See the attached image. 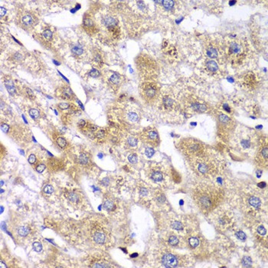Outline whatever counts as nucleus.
Here are the masks:
<instances>
[{"label": "nucleus", "instance_id": "c03bdc74", "mask_svg": "<svg viewBox=\"0 0 268 268\" xmlns=\"http://www.w3.org/2000/svg\"><path fill=\"white\" fill-rule=\"evenodd\" d=\"M172 178H173V180H174L176 182L178 183V182H181L180 176H179V174H178V172H176V171H175V170L172 171Z\"/></svg>", "mask_w": 268, "mask_h": 268}, {"label": "nucleus", "instance_id": "1a4fd4ad", "mask_svg": "<svg viewBox=\"0 0 268 268\" xmlns=\"http://www.w3.org/2000/svg\"><path fill=\"white\" fill-rule=\"evenodd\" d=\"M38 23V18L35 14L30 11H22L17 14L16 25L22 29L29 31L35 27Z\"/></svg>", "mask_w": 268, "mask_h": 268}, {"label": "nucleus", "instance_id": "603ef678", "mask_svg": "<svg viewBox=\"0 0 268 268\" xmlns=\"http://www.w3.org/2000/svg\"><path fill=\"white\" fill-rule=\"evenodd\" d=\"M153 154H154V149H152V148H149H149H146V155L147 157L150 158V157L153 156Z\"/></svg>", "mask_w": 268, "mask_h": 268}, {"label": "nucleus", "instance_id": "423d86ee", "mask_svg": "<svg viewBox=\"0 0 268 268\" xmlns=\"http://www.w3.org/2000/svg\"><path fill=\"white\" fill-rule=\"evenodd\" d=\"M216 122L218 136L220 139L226 142L228 140L235 129V120L227 114L220 111L216 114Z\"/></svg>", "mask_w": 268, "mask_h": 268}, {"label": "nucleus", "instance_id": "2f4dec72", "mask_svg": "<svg viewBox=\"0 0 268 268\" xmlns=\"http://www.w3.org/2000/svg\"><path fill=\"white\" fill-rule=\"evenodd\" d=\"M104 209L107 210L108 211H114L115 209L116 205L115 204H114V202H112L111 200H107L105 201L104 203Z\"/></svg>", "mask_w": 268, "mask_h": 268}, {"label": "nucleus", "instance_id": "a18cd8bd", "mask_svg": "<svg viewBox=\"0 0 268 268\" xmlns=\"http://www.w3.org/2000/svg\"><path fill=\"white\" fill-rule=\"evenodd\" d=\"M257 233L259 234L261 236H264V235H266L267 234V230L266 228L263 226V225H260L257 227Z\"/></svg>", "mask_w": 268, "mask_h": 268}, {"label": "nucleus", "instance_id": "4468645a", "mask_svg": "<svg viewBox=\"0 0 268 268\" xmlns=\"http://www.w3.org/2000/svg\"><path fill=\"white\" fill-rule=\"evenodd\" d=\"M241 85L247 90H253L259 84V77L254 72L249 71L241 78Z\"/></svg>", "mask_w": 268, "mask_h": 268}, {"label": "nucleus", "instance_id": "9d476101", "mask_svg": "<svg viewBox=\"0 0 268 268\" xmlns=\"http://www.w3.org/2000/svg\"><path fill=\"white\" fill-rule=\"evenodd\" d=\"M254 161L257 166L267 168L268 165V144L267 139L260 141L258 149L257 151Z\"/></svg>", "mask_w": 268, "mask_h": 268}, {"label": "nucleus", "instance_id": "f3484780", "mask_svg": "<svg viewBox=\"0 0 268 268\" xmlns=\"http://www.w3.org/2000/svg\"><path fill=\"white\" fill-rule=\"evenodd\" d=\"M162 106L166 111L171 112L177 109V102L169 95H165L162 97Z\"/></svg>", "mask_w": 268, "mask_h": 268}, {"label": "nucleus", "instance_id": "774afa93", "mask_svg": "<svg viewBox=\"0 0 268 268\" xmlns=\"http://www.w3.org/2000/svg\"><path fill=\"white\" fill-rule=\"evenodd\" d=\"M2 211H3V208L2 207V208H1V212H2Z\"/></svg>", "mask_w": 268, "mask_h": 268}, {"label": "nucleus", "instance_id": "69168bd1", "mask_svg": "<svg viewBox=\"0 0 268 268\" xmlns=\"http://www.w3.org/2000/svg\"><path fill=\"white\" fill-rule=\"evenodd\" d=\"M236 1H233V2H232V1H231V2H229V4H230V6H233V5H235V3H236Z\"/></svg>", "mask_w": 268, "mask_h": 268}, {"label": "nucleus", "instance_id": "7c9ffc66", "mask_svg": "<svg viewBox=\"0 0 268 268\" xmlns=\"http://www.w3.org/2000/svg\"><path fill=\"white\" fill-rule=\"evenodd\" d=\"M79 163L83 166L88 165L90 163V158L88 156V155L85 153H82L79 156Z\"/></svg>", "mask_w": 268, "mask_h": 268}, {"label": "nucleus", "instance_id": "79ce46f5", "mask_svg": "<svg viewBox=\"0 0 268 268\" xmlns=\"http://www.w3.org/2000/svg\"><path fill=\"white\" fill-rule=\"evenodd\" d=\"M178 239L176 236H170L169 238H168V244L172 245V246H176V245H178Z\"/></svg>", "mask_w": 268, "mask_h": 268}, {"label": "nucleus", "instance_id": "864d4df0", "mask_svg": "<svg viewBox=\"0 0 268 268\" xmlns=\"http://www.w3.org/2000/svg\"><path fill=\"white\" fill-rule=\"evenodd\" d=\"M28 163H29L30 164L33 165L35 163V162H36V160H37V159H36V156H35V155L31 154V155H30L29 156H28Z\"/></svg>", "mask_w": 268, "mask_h": 268}, {"label": "nucleus", "instance_id": "39448f33", "mask_svg": "<svg viewBox=\"0 0 268 268\" xmlns=\"http://www.w3.org/2000/svg\"><path fill=\"white\" fill-rule=\"evenodd\" d=\"M136 65L139 75L146 78L153 79L158 75L159 67L154 59L148 55L141 54L136 58Z\"/></svg>", "mask_w": 268, "mask_h": 268}, {"label": "nucleus", "instance_id": "6e6552de", "mask_svg": "<svg viewBox=\"0 0 268 268\" xmlns=\"http://www.w3.org/2000/svg\"><path fill=\"white\" fill-rule=\"evenodd\" d=\"M205 55L210 60L220 59L225 57V42L222 43L219 40L215 38H208L205 45Z\"/></svg>", "mask_w": 268, "mask_h": 268}, {"label": "nucleus", "instance_id": "393cba45", "mask_svg": "<svg viewBox=\"0 0 268 268\" xmlns=\"http://www.w3.org/2000/svg\"><path fill=\"white\" fill-rule=\"evenodd\" d=\"M5 85H6V89H7V90H8L10 94L13 95L16 93V87H15V85H14L11 77H5Z\"/></svg>", "mask_w": 268, "mask_h": 268}, {"label": "nucleus", "instance_id": "4c0bfd02", "mask_svg": "<svg viewBox=\"0 0 268 268\" xmlns=\"http://www.w3.org/2000/svg\"><path fill=\"white\" fill-rule=\"evenodd\" d=\"M127 118L129 121L134 123V122H136L137 120H138V119H139V116H138L137 114L134 113V112H129L127 114Z\"/></svg>", "mask_w": 268, "mask_h": 268}, {"label": "nucleus", "instance_id": "bf43d9fd", "mask_svg": "<svg viewBox=\"0 0 268 268\" xmlns=\"http://www.w3.org/2000/svg\"><path fill=\"white\" fill-rule=\"evenodd\" d=\"M26 94H27L28 97L31 99H34L35 98V95H34L33 91L29 89V88H26Z\"/></svg>", "mask_w": 268, "mask_h": 268}, {"label": "nucleus", "instance_id": "338daca9", "mask_svg": "<svg viewBox=\"0 0 268 268\" xmlns=\"http://www.w3.org/2000/svg\"><path fill=\"white\" fill-rule=\"evenodd\" d=\"M54 63H55V64H56V65H60V64H59V63H58L57 61H54Z\"/></svg>", "mask_w": 268, "mask_h": 268}, {"label": "nucleus", "instance_id": "6ab92c4d", "mask_svg": "<svg viewBox=\"0 0 268 268\" xmlns=\"http://www.w3.org/2000/svg\"><path fill=\"white\" fill-rule=\"evenodd\" d=\"M188 108L190 110L199 112V113H203L208 110V107L206 104H202L196 100H190L189 104H188Z\"/></svg>", "mask_w": 268, "mask_h": 268}, {"label": "nucleus", "instance_id": "e2e57ef3", "mask_svg": "<svg viewBox=\"0 0 268 268\" xmlns=\"http://www.w3.org/2000/svg\"><path fill=\"white\" fill-rule=\"evenodd\" d=\"M241 145L244 147H249L250 146V143H249V142L247 140H243L241 142Z\"/></svg>", "mask_w": 268, "mask_h": 268}, {"label": "nucleus", "instance_id": "e433bc0d", "mask_svg": "<svg viewBox=\"0 0 268 268\" xmlns=\"http://www.w3.org/2000/svg\"><path fill=\"white\" fill-rule=\"evenodd\" d=\"M18 235L24 237V236H26L30 232L29 228L28 227H25V226H22V227H20L18 230Z\"/></svg>", "mask_w": 268, "mask_h": 268}, {"label": "nucleus", "instance_id": "c85d7f7f", "mask_svg": "<svg viewBox=\"0 0 268 268\" xmlns=\"http://www.w3.org/2000/svg\"><path fill=\"white\" fill-rule=\"evenodd\" d=\"M247 202H248L249 205L252 208H258L261 205L260 200L259 199V198H257V196L254 195L250 196L248 198V200H247Z\"/></svg>", "mask_w": 268, "mask_h": 268}, {"label": "nucleus", "instance_id": "2eb2a0df", "mask_svg": "<svg viewBox=\"0 0 268 268\" xmlns=\"http://www.w3.org/2000/svg\"><path fill=\"white\" fill-rule=\"evenodd\" d=\"M123 77L118 73L109 72L106 77V81L110 87L114 90H117L123 83Z\"/></svg>", "mask_w": 268, "mask_h": 268}, {"label": "nucleus", "instance_id": "bb28decb", "mask_svg": "<svg viewBox=\"0 0 268 268\" xmlns=\"http://www.w3.org/2000/svg\"><path fill=\"white\" fill-rule=\"evenodd\" d=\"M137 145H138V140L136 137L130 136L126 139V146H127L128 149H135L137 147Z\"/></svg>", "mask_w": 268, "mask_h": 268}, {"label": "nucleus", "instance_id": "f257e3e1", "mask_svg": "<svg viewBox=\"0 0 268 268\" xmlns=\"http://www.w3.org/2000/svg\"><path fill=\"white\" fill-rule=\"evenodd\" d=\"M192 199L204 214H209L218 208L225 198L221 188L210 184H198L192 189Z\"/></svg>", "mask_w": 268, "mask_h": 268}, {"label": "nucleus", "instance_id": "dca6fc26", "mask_svg": "<svg viewBox=\"0 0 268 268\" xmlns=\"http://www.w3.org/2000/svg\"><path fill=\"white\" fill-rule=\"evenodd\" d=\"M83 27L84 30L90 35H94L98 32V28L92 18L84 16L83 20Z\"/></svg>", "mask_w": 268, "mask_h": 268}, {"label": "nucleus", "instance_id": "b1692460", "mask_svg": "<svg viewBox=\"0 0 268 268\" xmlns=\"http://www.w3.org/2000/svg\"><path fill=\"white\" fill-rule=\"evenodd\" d=\"M48 163L49 166H50V168L53 171H58L63 168V164L61 163V161L58 160L56 159H51Z\"/></svg>", "mask_w": 268, "mask_h": 268}, {"label": "nucleus", "instance_id": "f8f14e48", "mask_svg": "<svg viewBox=\"0 0 268 268\" xmlns=\"http://www.w3.org/2000/svg\"><path fill=\"white\" fill-rule=\"evenodd\" d=\"M141 139L145 143L152 146L156 147L159 144V136L158 132L154 127L146 128L141 134Z\"/></svg>", "mask_w": 268, "mask_h": 268}, {"label": "nucleus", "instance_id": "a211bd4d", "mask_svg": "<svg viewBox=\"0 0 268 268\" xmlns=\"http://www.w3.org/2000/svg\"><path fill=\"white\" fill-rule=\"evenodd\" d=\"M162 264L166 267H176L178 265V260L175 255L166 254L162 257Z\"/></svg>", "mask_w": 268, "mask_h": 268}, {"label": "nucleus", "instance_id": "37998d69", "mask_svg": "<svg viewBox=\"0 0 268 268\" xmlns=\"http://www.w3.org/2000/svg\"><path fill=\"white\" fill-rule=\"evenodd\" d=\"M89 75H90V77H94V78H97V77H98L100 76V73L97 69L93 68L91 69V70L90 71V74H89Z\"/></svg>", "mask_w": 268, "mask_h": 268}, {"label": "nucleus", "instance_id": "20e7f679", "mask_svg": "<svg viewBox=\"0 0 268 268\" xmlns=\"http://www.w3.org/2000/svg\"><path fill=\"white\" fill-rule=\"evenodd\" d=\"M181 153L189 159L202 156L208 153L207 148L201 141L194 138H184L178 144Z\"/></svg>", "mask_w": 268, "mask_h": 268}, {"label": "nucleus", "instance_id": "412c9836", "mask_svg": "<svg viewBox=\"0 0 268 268\" xmlns=\"http://www.w3.org/2000/svg\"><path fill=\"white\" fill-rule=\"evenodd\" d=\"M93 238H94V241L98 245H104L107 241V235H106L105 232H104V231L97 230L94 233Z\"/></svg>", "mask_w": 268, "mask_h": 268}, {"label": "nucleus", "instance_id": "5fc2aeb1", "mask_svg": "<svg viewBox=\"0 0 268 268\" xmlns=\"http://www.w3.org/2000/svg\"><path fill=\"white\" fill-rule=\"evenodd\" d=\"M236 235H237V237H238L240 240H242V241L245 240V238H246V235H245V234L241 231H237V233H236Z\"/></svg>", "mask_w": 268, "mask_h": 268}, {"label": "nucleus", "instance_id": "09e8293b", "mask_svg": "<svg viewBox=\"0 0 268 268\" xmlns=\"http://www.w3.org/2000/svg\"><path fill=\"white\" fill-rule=\"evenodd\" d=\"M242 262L245 267H250L251 264V259L249 257H245L243 258Z\"/></svg>", "mask_w": 268, "mask_h": 268}, {"label": "nucleus", "instance_id": "0eeeda50", "mask_svg": "<svg viewBox=\"0 0 268 268\" xmlns=\"http://www.w3.org/2000/svg\"><path fill=\"white\" fill-rule=\"evenodd\" d=\"M139 94L143 99L149 104H153L159 100L160 88L157 83L148 80L142 83L139 87Z\"/></svg>", "mask_w": 268, "mask_h": 268}, {"label": "nucleus", "instance_id": "ea45409f", "mask_svg": "<svg viewBox=\"0 0 268 268\" xmlns=\"http://www.w3.org/2000/svg\"><path fill=\"white\" fill-rule=\"evenodd\" d=\"M56 142H57L58 145L61 148H65L67 146V141L63 137H58Z\"/></svg>", "mask_w": 268, "mask_h": 268}, {"label": "nucleus", "instance_id": "6e6d98bb", "mask_svg": "<svg viewBox=\"0 0 268 268\" xmlns=\"http://www.w3.org/2000/svg\"><path fill=\"white\" fill-rule=\"evenodd\" d=\"M45 168H46L45 165L39 164V165H38V166L36 167V171H37L38 172H39V173H41V172L45 171Z\"/></svg>", "mask_w": 268, "mask_h": 268}, {"label": "nucleus", "instance_id": "7ed1b4c3", "mask_svg": "<svg viewBox=\"0 0 268 268\" xmlns=\"http://www.w3.org/2000/svg\"><path fill=\"white\" fill-rule=\"evenodd\" d=\"M189 165L198 176L206 178L215 176L219 172L221 167L219 160L208 153L202 156L189 159Z\"/></svg>", "mask_w": 268, "mask_h": 268}, {"label": "nucleus", "instance_id": "de8ad7c7", "mask_svg": "<svg viewBox=\"0 0 268 268\" xmlns=\"http://www.w3.org/2000/svg\"><path fill=\"white\" fill-rule=\"evenodd\" d=\"M137 159L138 158H137V156L136 153H133V154L129 155V156H128V160L129 161V163H133V164L136 163Z\"/></svg>", "mask_w": 268, "mask_h": 268}, {"label": "nucleus", "instance_id": "58836bf2", "mask_svg": "<svg viewBox=\"0 0 268 268\" xmlns=\"http://www.w3.org/2000/svg\"><path fill=\"white\" fill-rule=\"evenodd\" d=\"M171 226H172V228L176 229L177 231H182V230H183V225L179 221H173L171 224Z\"/></svg>", "mask_w": 268, "mask_h": 268}, {"label": "nucleus", "instance_id": "5701e85b", "mask_svg": "<svg viewBox=\"0 0 268 268\" xmlns=\"http://www.w3.org/2000/svg\"><path fill=\"white\" fill-rule=\"evenodd\" d=\"M150 178L154 182H159L163 180L164 176H163V172L159 169H153L150 171Z\"/></svg>", "mask_w": 268, "mask_h": 268}, {"label": "nucleus", "instance_id": "f03ea898", "mask_svg": "<svg viewBox=\"0 0 268 268\" xmlns=\"http://www.w3.org/2000/svg\"><path fill=\"white\" fill-rule=\"evenodd\" d=\"M249 52L248 45L244 39H234L225 42V58L235 68L245 63Z\"/></svg>", "mask_w": 268, "mask_h": 268}, {"label": "nucleus", "instance_id": "4d7b16f0", "mask_svg": "<svg viewBox=\"0 0 268 268\" xmlns=\"http://www.w3.org/2000/svg\"><path fill=\"white\" fill-rule=\"evenodd\" d=\"M87 124V122L85 121V120H84V119H80V120H79L78 123H77V125H78V127L80 128V129H83V128L86 127Z\"/></svg>", "mask_w": 268, "mask_h": 268}, {"label": "nucleus", "instance_id": "4be33fe9", "mask_svg": "<svg viewBox=\"0 0 268 268\" xmlns=\"http://www.w3.org/2000/svg\"><path fill=\"white\" fill-rule=\"evenodd\" d=\"M60 94L61 97L64 99H67V100H72L74 98V93L71 90L70 87H61L60 90Z\"/></svg>", "mask_w": 268, "mask_h": 268}, {"label": "nucleus", "instance_id": "aec40b11", "mask_svg": "<svg viewBox=\"0 0 268 268\" xmlns=\"http://www.w3.org/2000/svg\"><path fill=\"white\" fill-rule=\"evenodd\" d=\"M205 68L208 74L215 75L218 71L219 66L215 60H208L205 65Z\"/></svg>", "mask_w": 268, "mask_h": 268}, {"label": "nucleus", "instance_id": "473e14b6", "mask_svg": "<svg viewBox=\"0 0 268 268\" xmlns=\"http://www.w3.org/2000/svg\"><path fill=\"white\" fill-rule=\"evenodd\" d=\"M41 37H42V38H43L45 41H46L48 42V41H50L51 39H52V37H53L52 31H51L50 29L45 30V31L42 32V34H41Z\"/></svg>", "mask_w": 268, "mask_h": 268}, {"label": "nucleus", "instance_id": "49530a36", "mask_svg": "<svg viewBox=\"0 0 268 268\" xmlns=\"http://www.w3.org/2000/svg\"><path fill=\"white\" fill-rule=\"evenodd\" d=\"M58 107L59 109H61V110H70V105L68 104V103H60L58 104Z\"/></svg>", "mask_w": 268, "mask_h": 268}, {"label": "nucleus", "instance_id": "052dcab7", "mask_svg": "<svg viewBox=\"0 0 268 268\" xmlns=\"http://www.w3.org/2000/svg\"><path fill=\"white\" fill-rule=\"evenodd\" d=\"M139 193H140L141 195L146 196L148 194V191H147V189L146 188H141L140 190H139Z\"/></svg>", "mask_w": 268, "mask_h": 268}, {"label": "nucleus", "instance_id": "c756f323", "mask_svg": "<svg viewBox=\"0 0 268 268\" xmlns=\"http://www.w3.org/2000/svg\"><path fill=\"white\" fill-rule=\"evenodd\" d=\"M159 3H160L164 9L167 11H171L175 7L174 1H159Z\"/></svg>", "mask_w": 268, "mask_h": 268}, {"label": "nucleus", "instance_id": "13d9d810", "mask_svg": "<svg viewBox=\"0 0 268 268\" xmlns=\"http://www.w3.org/2000/svg\"><path fill=\"white\" fill-rule=\"evenodd\" d=\"M1 129H2V130L4 133H7L9 132V127L6 123H2L1 124Z\"/></svg>", "mask_w": 268, "mask_h": 268}, {"label": "nucleus", "instance_id": "8fccbe9b", "mask_svg": "<svg viewBox=\"0 0 268 268\" xmlns=\"http://www.w3.org/2000/svg\"><path fill=\"white\" fill-rule=\"evenodd\" d=\"M33 248L35 251L37 252H40L42 250V246L39 242H35L33 244Z\"/></svg>", "mask_w": 268, "mask_h": 268}, {"label": "nucleus", "instance_id": "3c124183", "mask_svg": "<svg viewBox=\"0 0 268 268\" xmlns=\"http://www.w3.org/2000/svg\"><path fill=\"white\" fill-rule=\"evenodd\" d=\"M44 192L47 194H51L54 192V188H53L51 186L48 185V186H46L45 188H44Z\"/></svg>", "mask_w": 268, "mask_h": 268}, {"label": "nucleus", "instance_id": "9b49d317", "mask_svg": "<svg viewBox=\"0 0 268 268\" xmlns=\"http://www.w3.org/2000/svg\"><path fill=\"white\" fill-rule=\"evenodd\" d=\"M102 25L105 28L107 33L111 38L116 39L119 37L120 31L117 18L112 16H106L102 20Z\"/></svg>", "mask_w": 268, "mask_h": 268}, {"label": "nucleus", "instance_id": "680f3d73", "mask_svg": "<svg viewBox=\"0 0 268 268\" xmlns=\"http://www.w3.org/2000/svg\"><path fill=\"white\" fill-rule=\"evenodd\" d=\"M6 9L4 8V7H1L0 8V16L1 17H3V16L6 15Z\"/></svg>", "mask_w": 268, "mask_h": 268}, {"label": "nucleus", "instance_id": "cd10ccee", "mask_svg": "<svg viewBox=\"0 0 268 268\" xmlns=\"http://www.w3.org/2000/svg\"><path fill=\"white\" fill-rule=\"evenodd\" d=\"M93 62L94 63V65H96L98 68H102V66L104 65V60H103V58H102L100 53H99L98 51L94 53V57H93Z\"/></svg>", "mask_w": 268, "mask_h": 268}, {"label": "nucleus", "instance_id": "72a5a7b5", "mask_svg": "<svg viewBox=\"0 0 268 268\" xmlns=\"http://www.w3.org/2000/svg\"><path fill=\"white\" fill-rule=\"evenodd\" d=\"M188 245L192 248H195L199 245V240L195 237H191L188 238Z\"/></svg>", "mask_w": 268, "mask_h": 268}, {"label": "nucleus", "instance_id": "0e129e2a", "mask_svg": "<svg viewBox=\"0 0 268 268\" xmlns=\"http://www.w3.org/2000/svg\"><path fill=\"white\" fill-rule=\"evenodd\" d=\"M223 109L225 110H226V111H227V112H230V110H231V108L229 107V106H228V104H224Z\"/></svg>", "mask_w": 268, "mask_h": 268}, {"label": "nucleus", "instance_id": "f704fd0d", "mask_svg": "<svg viewBox=\"0 0 268 268\" xmlns=\"http://www.w3.org/2000/svg\"><path fill=\"white\" fill-rule=\"evenodd\" d=\"M68 198L70 202L73 203H77L79 202V196L74 192H69L68 194Z\"/></svg>", "mask_w": 268, "mask_h": 268}, {"label": "nucleus", "instance_id": "c9c22d12", "mask_svg": "<svg viewBox=\"0 0 268 268\" xmlns=\"http://www.w3.org/2000/svg\"><path fill=\"white\" fill-rule=\"evenodd\" d=\"M94 135H95V137L97 138V139H103L104 138H105L106 136H107V132H106V130H104V129H99Z\"/></svg>", "mask_w": 268, "mask_h": 268}, {"label": "nucleus", "instance_id": "a878e982", "mask_svg": "<svg viewBox=\"0 0 268 268\" xmlns=\"http://www.w3.org/2000/svg\"><path fill=\"white\" fill-rule=\"evenodd\" d=\"M71 52L75 57H80L84 54V49L80 45L75 44L71 48Z\"/></svg>", "mask_w": 268, "mask_h": 268}, {"label": "nucleus", "instance_id": "ddd939ff", "mask_svg": "<svg viewBox=\"0 0 268 268\" xmlns=\"http://www.w3.org/2000/svg\"><path fill=\"white\" fill-rule=\"evenodd\" d=\"M214 222L216 227L220 230H226L231 227L232 224V218L227 212H217L214 218Z\"/></svg>", "mask_w": 268, "mask_h": 268}, {"label": "nucleus", "instance_id": "a19ab883", "mask_svg": "<svg viewBox=\"0 0 268 268\" xmlns=\"http://www.w3.org/2000/svg\"><path fill=\"white\" fill-rule=\"evenodd\" d=\"M29 115L31 116V118L36 119L39 117V111L38 110H36V109H31V110H29Z\"/></svg>", "mask_w": 268, "mask_h": 268}]
</instances>
